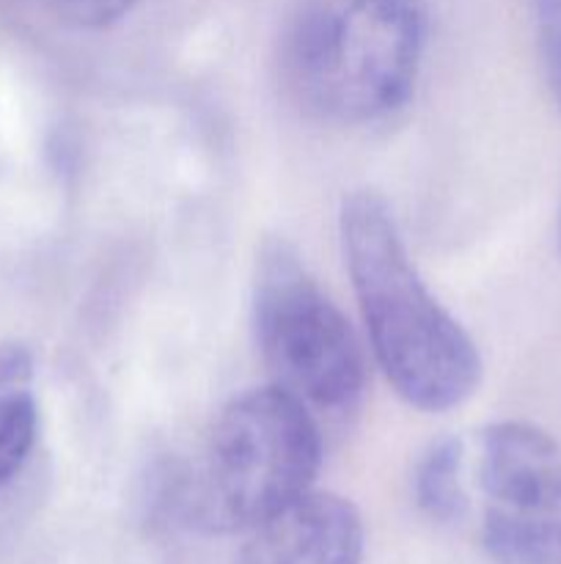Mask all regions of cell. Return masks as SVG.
Listing matches in <instances>:
<instances>
[{
    "label": "cell",
    "mask_w": 561,
    "mask_h": 564,
    "mask_svg": "<svg viewBox=\"0 0 561 564\" xmlns=\"http://www.w3.org/2000/svg\"><path fill=\"white\" fill-rule=\"evenodd\" d=\"M339 231L372 352L391 389L424 413L471 400L482 383L476 341L424 284L388 204L372 191L352 193L341 204Z\"/></svg>",
    "instance_id": "obj_1"
},
{
    "label": "cell",
    "mask_w": 561,
    "mask_h": 564,
    "mask_svg": "<svg viewBox=\"0 0 561 564\" xmlns=\"http://www.w3.org/2000/svg\"><path fill=\"white\" fill-rule=\"evenodd\" d=\"M322 433L311 408L278 386L234 397L170 485V507L204 534H245L314 488Z\"/></svg>",
    "instance_id": "obj_2"
},
{
    "label": "cell",
    "mask_w": 561,
    "mask_h": 564,
    "mask_svg": "<svg viewBox=\"0 0 561 564\" xmlns=\"http://www.w3.org/2000/svg\"><path fill=\"white\" fill-rule=\"evenodd\" d=\"M427 50L421 0H324L286 36V75L311 113L372 124L405 108Z\"/></svg>",
    "instance_id": "obj_3"
},
{
    "label": "cell",
    "mask_w": 561,
    "mask_h": 564,
    "mask_svg": "<svg viewBox=\"0 0 561 564\" xmlns=\"http://www.w3.org/2000/svg\"><path fill=\"white\" fill-rule=\"evenodd\" d=\"M253 328L273 386L317 411L355 408L366 383L361 341L286 242L258 257Z\"/></svg>",
    "instance_id": "obj_4"
},
{
    "label": "cell",
    "mask_w": 561,
    "mask_h": 564,
    "mask_svg": "<svg viewBox=\"0 0 561 564\" xmlns=\"http://www.w3.org/2000/svg\"><path fill=\"white\" fill-rule=\"evenodd\" d=\"M482 545L498 564H561V444L531 422L490 424L479 452Z\"/></svg>",
    "instance_id": "obj_5"
},
{
    "label": "cell",
    "mask_w": 561,
    "mask_h": 564,
    "mask_svg": "<svg viewBox=\"0 0 561 564\" xmlns=\"http://www.w3.org/2000/svg\"><path fill=\"white\" fill-rule=\"evenodd\" d=\"M366 523L350 499L308 490L245 532L237 564H361Z\"/></svg>",
    "instance_id": "obj_6"
},
{
    "label": "cell",
    "mask_w": 561,
    "mask_h": 564,
    "mask_svg": "<svg viewBox=\"0 0 561 564\" xmlns=\"http://www.w3.org/2000/svg\"><path fill=\"white\" fill-rule=\"evenodd\" d=\"M416 501L432 521L449 523L468 507L462 490V446L460 441L443 438L424 452L413 479Z\"/></svg>",
    "instance_id": "obj_7"
},
{
    "label": "cell",
    "mask_w": 561,
    "mask_h": 564,
    "mask_svg": "<svg viewBox=\"0 0 561 564\" xmlns=\"http://www.w3.org/2000/svg\"><path fill=\"white\" fill-rule=\"evenodd\" d=\"M38 438V405L31 391L0 389V490L25 468Z\"/></svg>",
    "instance_id": "obj_8"
},
{
    "label": "cell",
    "mask_w": 561,
    "mask_h": 564,
    "mask_svg": "<svg viewBox=\"0 0 561 564\" xmlns=\"http://www.w3.org/2000/svg\"><path fill=\"white\" fill-rule=\"evenodd\" d=\"M534 25L544 80L561 108V0H534Z\"/></svg>",
    "instance_id": "obj_9"
},
{
    "label": "cell",
    "mask_w": 561,
    "mask_h": 564,
    "mask_svg": "<svg viewBox=\"0 0 561 564\" xmlns=\"http://www.w3.org/2000/svg\"><path fill=\"white\" fill-rule=\"evenodd\" d=\"M50 3L72 25L86 28V31H102V28L124 20L135 0H50Z\"/></svg>",
    "instance_id": "obj_10"
},
{
    "label": "cell",
    "mask_w": 561,
    "mask_h": 564,
    "mask_svg": "<svg viewBox=\"0 0 561 564\" xmlns=\"http://www.w3.org/2000/svg\"><path fill=\"white\" fill-rule=\"evenodd\" d=\"M33 375V356L22 345L0 347V389H22Z\"/></svg>",
    "instance_id": "obj_11"
},
{
    "label": "cell",
    "mask_w": 561,
    "mask_h": 564,
    "mask_svg": "<svg viewBox=\"0 0 561 564\" xmlns=\"http://www.w3.org/2000/svg\"><path fill=\"white\" fill-rule=\"evenodd\" d=\"M556 240H559V257H561V215H559V237H556Z\"/></svg>",
    "instance_id": "obj_12"
}]
</instances>
